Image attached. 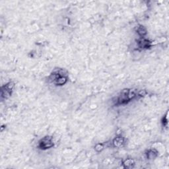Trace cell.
Instances as JSON below:
<instances>
[{
    "mask_svg": "<svg viewBox=\"0 0 169 169\" xmlns=\"http://www.w3.org/2000/svg\"><path fill=\"white\" fill-rule=\"evenodd\" d=\"M137 91L133 89H126L122 90L119 95L116 97L115 105H125L137 97Z\"/></svg>",
    "mask_w": 169,
    "mask_h": 169,
    "instance_id": "obj_1",
    "label": "cell"
},
{
    "mask_svg": "<svg viewBox=\"0 0 169 169\" xmlns=\"http://www.w3.org/2000/svg\"><path fill=\"white\" fill-rule=\"evenodd\" d=\"M15 86V85L13 81H9L2 86L1 97L2 99H7L11 96Z\"/></svg>",
    "mask_w": 169,
    "mask_h": 169,
    "instance_id": "obj_2",
    "label": "cell"
},
{
    "mask_svg": "<svg viewBox=\"0 0 169 169\" xmlns=\"http://www.w3.org/2000/svg\"><path fill=\"white\" fill-rule=\"evenodd\" d=\"M54 145V142L53 141V138L50 136H45L42 138L39 141L38 144V149L41 150H47L52 148Z\"/></svg>",
    "mask_w": 169,
    "mask_h": 169,
    "instance_id": "obj_3",
    "label": "cell"
},
{
    "mask_svg": "<svg viewBox=\"0 0 169 169\" xmlns=\"http://www.w3.org/2000/svg\"><path fill=\"white\" fill-rule=\"evenodd\" d=\"M137 46L141 50H147L153 47L151 41L145 37H140L137 40Z\"/></svg>",
    "mask_w": 169,
    "mask_h": 169,
    "instance_id": "obj_4",
    "label": "cell"
},
{
    "mask_svg": "<svg viewBox=\"0 0 169 169\" xmlns=\"http://www.w3.org/2000/svg\"><path fill=\"white\" fill-rule=\"evenodd\" d=\"M112 144L114 147L120 148L125 144V137L122 135L116 136L112 141Z\"/></svg>",
    "mask_w": 169,
    "mask_h": 169,
    "instance_id": "obj_5",
    "label": "cell"
},
{
    "mask_svg": "<svg viewBox=\"0 0 169 169\" xmlns=\"http://www.w3.org/2000/svg\"><path fill=\"white\" fill-rule=\"evenodd\" d=\"M68 81V75H63L58 77V78L55 80L54 83L56 86H63L67 83Z\"/></svg>",
    "mask_w": 169,
    "mask_h": 169,
    "instance_id": "obj_6",
    "label": "cell"
},
{
    "mask_svg": "<svg viewBox=\"0 0 169 169\" xmlns=\"http://www.w3.org/2000/svg\"><path fill=\"white\" fill-rule=\"evenodd\" d=\"M145 154L147 158H148V159L149 160H153V159H155V158L157 157L158 153L156 149H150L147 150Z\"/></svg>",
    "mask_w": 169,
    "mask_h": 169,
    "instance_id": "obj_7",
    "label": "cell"
},
{
    "mask_svg": "<svg viewBox=\"0 0 169 169\" xmlns=\"http://www.w3.org/2000/svg\"><path fill=\"white\" fill-rule=\"evenodd\" d=\"M136 33L140 37H145V36L147 34V30L145 27L140 24L136 27Z\"/></svg>",
    "mask_w": 169,
    "mask_h": 169,
    "instance_id": "obj_8",
    "label": "cell"
},
{
    "mask_svg": "<svg viewBox=\"0 0 169 169\" xmlns=\"http://www.w3.org/2000/svg\"><path fill=\"white\" fill-rule=\"evenodd\" d=\"M122 165L124 168H134L135 165V161H134V159L130 158H126V159L123 161Z\"/></svg>",
    "mask_w": 169,
    "mask_h": 169,
    "instance_id": "obj_9",
    "label": "cell"
},
{
    "mask_svg": "<svg viewBox=\"0 0 169 169\" xmlns=\"http://www.w3.org/2000/svg\"><path fill=\"white\" fill-rule=\"evenodd\" d=\"M105 148V145L103 143H97V144L95 146V150L96 152H101L102 150L104 149Z\"/></svg>",
    "mask_w": 169,
    "mask_h": 169,
    "instance_id": "obj_10",
    "label": "cell"
},
{
    "mask_svg": "<svg viewBox=\"0 0 169 169\" xmlns=\"http://www.w3.org/2000/svg\"><path fill=\"white\" fill-rule=\"evenodd\" d=\"M162 125L164 126H167V124H168V120H167V114L166 116H164L162 118Z\"/></svg>",
    "mask_w": 169,
    "mask_h": 169,
    "instance_id": "obj_11",
    "label": "cell"
}]
</instances>
